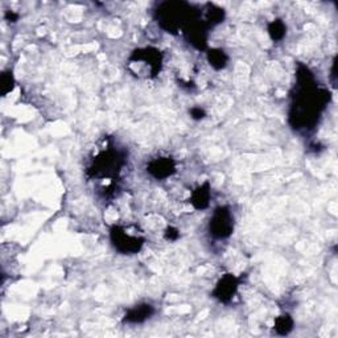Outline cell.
Returning a JSON list of instances; mask_svg holds the SVG:
<instances>
[{"instance_id":"cell-1","label":"cell","mask_w":338,"mask_h":338,"mask_svg":"<svg viewBox=\"0 0 338 338\" xmlns=\"http://www.w3.org/2000/svg\"><path fill=\"white\" fill-rule=\"evenodd\" d=\"M234 230V217L231 211L225 206L215 209L210 219V233L215 238H227Z\"/></svg>"},{"instance_id":"cell-2","label":"cell","mask_w":338,"mask_h":338,"mask_svg":"<svg viewBox=\"0 0 338 338\" xmlns=\"http://www.w3.org/2000/svg\"><path fill=\"white\" fill-rule=\"evenodd\" d=\"M110 235H111V242H113L114 247L123 254H135L143 246L144 241L142 238L128 234L126 230L119 226H114Z\"/></svg>"},{"instance_id":"cell-3","label":"cell","mask_w":338,"mask_h":338,"mask_svg":"<svg viewBox=\"0 0 338 338\" xmlns=\"http://www.w3.org/2000/svg\"><path fill=\"white\" fill-rule=\"evenodd\" d=\"M238 290V279L233 275H226L218 282L214 290V297L222 303H227L234 297Z\"/></svg>"},{"instance_id":"cell-4","label":"cell","mask_w":338,"mask_h":338,"mask_svg":"<svg viewBox=\"0 0 338 338\" xmlns=\"http://www.w3.org/2000/svg\"><path fill=\"white\" fill-rule=\"evenodd\" d=\"M148 172L156 178H166L174 172V163L168 158L156 159L150 163Z\"/></svg>"},{"instance_id":"cell-5","label":"cell","mask_w":338,"mask_h":338,"mask_svg":"<svg viewBox=\"0 0 338 338\" xmlns=\"http://www.w3.org/2000/svg\"><path fill=\"white\" fill-rule=\"evenodd\" d=\"M155 309L150 304H140L130 309L124 317V321L128 324H140L144 323L146 320L151 319V316L154 315Z\"/></svg>"},{"instance_id":"cell-6","label":"cell","mask_w":338,"mask_h":338,"mask_svg":"<svg viewBox=\"0 0 338 338\" xmlns=\"http://www.w3.org/2000/svg\"><path fill=\"white\" fill-rule=\"evenodd\" d=\"M209 199H210V188L209 184H205L202 186H198L193 192L190 202L195 209H206L209 206Z\"/></svg>"},{"instance_id":"cell-7","label":"cell","mask_w":338,"mask_h":338,"mask_svg":"<svg viewBox=\"0 0 338 338\" xmlns=\"http://www.w3.org/2000/svg\"><path fill=\"white\" fill-rule=\"evenodd\" d=\"M227 56H226V53L221 49H211L207 53V61H209V64L213 66L214 69L219 70V69H223L227 64Z\"/></svg>"},{"instance_id":"cell-8","label":"cell","mask_w":338,"mask_h":338,"mask_svg":"<svg viewBox=\"0 0 338 338\" xmlns=\"http://www.w3.org/2000/svg\"><path fill=\"white\" fill-rule=\"evenodd\" d=\"M268 33H270L271 38L275 41L282 40L287 33V26L284 25L282 20H274L272 23L268 25Z\"/></svg>"},{"instance_id":"cell-9","label":"cell","mask_w":338,"mask_h":338,"mask_svg":"<svg viewBox=\"0 0 338 338\" xmlns=\"http://www.w3.org/2000/svg\"><path fill=\"white\" fill-rule=\"evenodd\" d=\"M293 328V320L288 315H283L276 319L275 323V331L278 332L279 335H288Z\"/></svg>"},{"instance_id":"cell-10","label":"cell","mask_w":338,"mask_h":338,"mask_svg":"<svg viewBox=\"0 0 338 338\" xmlns=\"http://www.w3.org/2000/svg\"><path fill=\"white\" fill-rule=\"evenodd\" d=\"M223 16H225V12L221 8L215 7V5H210L209 4V9H207L206 15V21L211 25H215V24H219L223 20Z\"/></svg>"},{"instance_id":"cell-11","label":"cell","mask_w":338,"mask_h":338,"mask_svg":"<svg viewBox=\"0 0 338 338\" xmlns=\"http://www.w3.org/2000/svg\"><path fill=\"white\" fill-rule=\"evenodd\" d=\"M13 83H15V79H13V75L11 72H4L1 74V94L5 97L8 93H11L12 89H13Z\"/></svg>"},{"instance_id":"cell-12","label":"cell","mask_w":338,"mask_h":338,"mask_svg":"<svg viewBox=\"0 0 338 338\" xmlns=\"http://www.w3.org/2000/svg\"><path fill=\"white\" fill-rule=\"evenodd\" d=\"M190 115H192L193 119H195V121H201V119H203L205 118V111H203L201 107H193L192 110H190Z\"/></svg>"},{"instance_id":"cell-13","label":"cell","mask_w":338,"mask_h":338,"mask_svg":"<svg viewBox=\"0 0 338 338\" xmlns=\"http://www.w3.org/2000/svg\"><path fill=\"white\" fill-rule=\"evenodd\" d=\"M167 238L168 239H170V241H174V239H177L178 238V231H177L176 229H172V227H169L168 230H167Z\"/></svg>"},{"instance_id":"cell-14","label":"cell","mask_w":338,"mask_h":338,"mask_svg":"<svg viewBox=\"0 0 338 338\" xmlns=\"http://www.w3.org/2000/svg\"><path fill=\"white\" fill-rule=\"evenodd\" d=\"M7 19H8V20H12V23H15V21H17V19H19V16L15 15V13H13V12H8Z\"/></svg>"}]
</instances>
